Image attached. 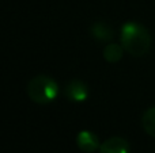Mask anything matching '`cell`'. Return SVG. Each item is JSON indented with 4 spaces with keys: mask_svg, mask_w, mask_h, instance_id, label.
Here are the masks:
<instances>
[{
    "mask_svg": "<svg viewBox=\"0 0 155 153\" xmlns=\"http://www.w3.org/2000/svg\"><path fill=\"white\" fill-rule=\"evenodd\" d=\"M121 43L128 53L135 57L144 56L151 45V37L143 26L128 22L121 29Z\"/></svg>",
    "mask_w": 155,
    "mask_h": 153,
    "instance_id": "obj_1",
    "label": "cell"
},
{
    "mask_svg": "<svg viewBox=\"0 0 155 153\" xmlns=\"http://www.w3.org/2000/svg\"><path fill=\"white\" fill-rule=\"evenodd\" d=\"M57 84L48 76H37L33 80H30L27 86V94L29 98L35 103L45 105L51 103L57 96Z\"/></svg>",
    "mask_w": 155,
    "mask_h": 153,
    "instance_id": "obj_2",
    "label": "cell"
},
{
    "mask_svg": "<svg viewBox=\"0 0 155 153\" xmlns=\"http://www.w3.org/2000/svg\"><path fill=\"white\" fill-rule=\"evenodd\" d=\"M65 95L72 102H83L88 96L87 86L79 80H72L65 87Z\"/></svg>",
    "mask_w": 155,
    "mask_h": 153,
    "instance_id": "obj_3",
    "label": "cell"
},
{
    "mask_svg": "<svg viewBox=\"0 0 155 153\" xmlns=\"http://www.w3.org/2000/svg\"><path fill=\"white\" fill-rule=\"evenodd\" d=\"M76 144L79 146L80 151L86 152V153H93L99 148V141L94 133L87 132V130H83L78 134L76 137Z\"/></svg>",
    "mask_w": 155,
    "mask_h": 153,
    "instance_id": "obj_4",
    "label": "cell"
},
{
    "mask_svg": "<svg viewBox=\"0 0 155 153\" xmlns=\"http://www.w3.org/2000/svg\"><path fill=\"white\" fill-rule=\"evenodd\" d=\"M129 145L121 137H112L99 146V153H128Z\"/></svg>",
    "mask_w": 155,
    "mask_h": 153,
    "instance_id": "obj_5",
    "label": "cell"
},
{
    "mask_svg": "<svg viewBox=\"0 0 155 153\" xmlns=\"http://www.w3.org/2000/svg\"><path fill=\"white\" fill-rule=\"evenodd\" d=\"M91 34L98 41H109L113 38V30L104 22H97L91 27Z\"/></svg>",
    "mask_w": 155,
    "mask_h": 153,
    "instance_id": "obj_6",
    "label": "cell"
},
{
    "mask_svg": "<svg viewBox=\"0 0 155 153\" xmlns=\"http://www.w3.org/2000/svg\"><path fill=\"white\" fill-rule=\"evenodd\" d=\"M142 125L147 134H150L151 137H155V107L148 108V110L143 114Z\"/></svg>",
    "mask_w": 155,
    "mask_h": 153,
    "instance_id": "obj_7",
    "label": "cell"
},
{
    "mask_svg": "<svg viewBox=\"0 0 155 153\" xmlns=\"http://www.w3.org/2000/svg\"><path fill=\"white\" fill-rule=\"evenodd\" d=\"M104 57L109 62H117L123 57V48L117 43H110L104 49Z\"/></svg>",
    "mask_w": 155,
    "mask_h": 153,
    "instance_id": "obj_8",
    "label": "cell"
}]
</instances>
